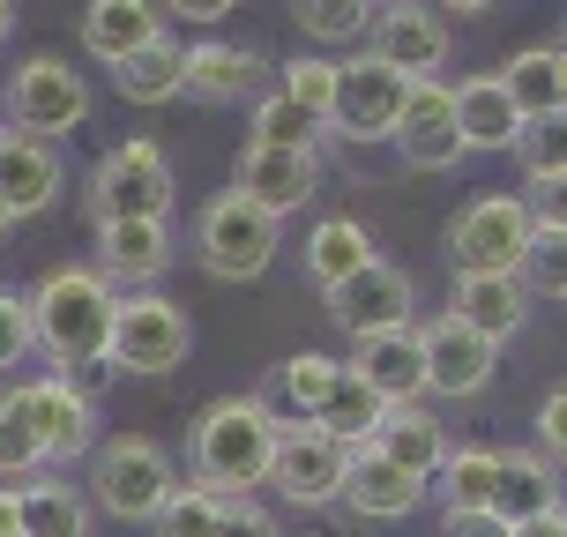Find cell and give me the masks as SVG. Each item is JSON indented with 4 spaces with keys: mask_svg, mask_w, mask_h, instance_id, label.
I'll return each mask as SVG.
<instances>
[{
    "mask_svg": "<svg viewBox=\"0 0 567 537\" xmlns=\"http://www.w3.org/2000/svg\"><path fill=\"white\" fill-rule=\"evenodd\" d=\"M508 537H567V508H545V515H530V523H515Z\"/></svg>",
    "mask_w": 567,
    "mask_h": 537,
    "instance_id": "obj_47",
    "label": "cell"
},
{
    "mask_svg": "<svg viewBox=\"0 0 567 537\" xmlns=\"http://www.w3.org/2000/svg\"><path fill=\"white\" fill-rule=\"evenodd\" d=\"M8 231H16V209H8V202H0V239H8Z\"/></svg>",
    "mask_w": 567,
    "mask_h": 537,
    "instance_id": "obj_51",
    "label": "cell"
},
{
    "mask_svg": "<svg viewBox=\"0 0 567 537\" xmlns=\"http://www.w3.org/2000/svg\"><path fill=\"white\" fill-rule=\"evenodd\" d=\"M217 537H284L277 515L261 508V500H225V515H217Z\"/></svg>",
    "mask_w": 567,
    "mask_h": 537,
    "instance_id": "obj_44",
    "label": "cell"
},
{
    "mask_svg": "<svg viewBox=\"0 0 567 537\" xmlns=\"http://www.w3.org/2000/svg\"><path fill=\"white\" fill-rule=\"evenodd\" d=\"M403 97H411V83H403L396 68H381L373 53L337 60V105H329V135H343L351 149L389 142V135H396V120H403Z\"/></svg>",
    "mask_w": 567,
    "mask_h": 537,
    "instance_id": "obj_9",
    "label": "cell"
},
{
    "mask_svg": "<svg viewBox=\"0 0 567 537\" xmlns=\"http://www.w3.org/2000/svg\"><path fill=\"white\" fill-rule=\"evenodd\" d=\"M367 448H381L396 471H411L419 485H433V471H441V455H449V425L433 419L425 403H396V411H381V425H373Z\"/></svg>",
    "mask_w": 567,
    "mask_h": 537,
    "instance_id": "obj_25",
    "label": "cell"
},
{
    "mask_svg": "<svg viewBox=\"0 0 567 537\" xmlns=\"http://www.w3.org/2000/svg\"><path fill=\"white\" fill-rule=\"evenodd\" d=\"M337 373H343V359H329V351H291V359L269 373L261 403L277 411V425H313V411L337 389Z\"/></svg>",
    "mask_w": 567,
    "mask_h": 537,
    "instance_id": "obj_28",
    "label": "cell"
},
{
    "mask_svg": "<svg viewBox=\"0 0 567 537\" xmlns=\"http://www.w3.org/2000/svg\"><path fill=\"white\" fill-rule=\"evenodd\" d=\"M269 90H277V97H291V105H299L313 127H329V105H337V60H329V53H299V60H284Z\"/></svg>",
    "mask_w": 567,
    "mask_h": 537,
    "instance_id": "obj_33",
    "label": "cell"
},
{
    "mask_svg": "<svg viewBox=\"0 0 567 537\" xmlns=\"http://www.w3.org/2000/svg\"><path fill=\"white\" fill-rule=\"evenodd\" d=\"M45 471V455H38V433L23 419V396L0 381V485H23Z\"/></svg>",
    "mask_w": 567,
    "mask_h": 537,
    "instance_id": "obj_36",
    "label": "cell"
},
{
    "mask_svg": "<svg viewBox=\"0 0 567 537\" xmlns=\"http://www.w3.org/2000/svg\"><path fill=\"white\" fill-rule=\"evenodd\" d=\"M343 463H351V448H343L337 433H321V425H284L269 485H277L284 508L321 515V508H337V493H343Z\"/></svg>",
    "mask_w": 567,
    "mask_h": 537,
    "instance_id": "obj_10",
    "label": "cell"
},
{
    "mask_svg": "<svg viewBox=\"0 0 567 537\" xmlns=\"http://www.w3.org/2000/svg\"><path fill=\"white\" fill-rule=\"evenodd\" d=\"M239 0H157V16H179V23H195V30H209V23H225Z\"/></svg>",
    "mask_w": 567,
    "mask_h": 537,
    "instance_id": "obj_45",
    "label": "cell"
},
{
    "mask_svg": "<svg viewBox=\"0 0 567 537\" xmlns=\"http://www.w3.org/2000/svg\"><path fill=\"white\" fill-rule=\"evenodd\" d=\"M60 187H68V165H60V142H30V135H0V202L16 209V225L53 209Z\"/></svg>",
    "mask_w": 567,
    "mask_h": 537,
    "instance_id": "obj_21",
    "label": "cell"
},
{
    "mask_svg": "<svg viewBox=\"0 0 567 537\" xmlns=\"http://www.w3.org/2000/svg\"><path fill=\"white\" fill-rule=\"evenodd\" d=\"M16 396H23V419H30V433H38L45 471H60V463H83V455L105 441V433H97V403H90L83 389H68L60 373H45V381H23Z\"/></svg>",
    "mask_w": 567,
    "mask_h": 537,
    "instance_id": "obj_14",
    "label": "cell"
},
{
    "mask_svg": "<svg viewBox=\"0 0 567 537\" xmlns=\"http://www.w3.org/2000/svg\"><path fill=\"white\" fill-rule=\"evenodd\" d=\"M16 500H23V537H90V500L83 485H68L60 471H38V478L16 485Z\"/></svg>",
    "mask_w": 567,
    "mask_h": 537,
    "instance_id": "obj_29",
    "label": "cell"
},
{
    "mask_svg": "<svg viewBox=\"0 0 567 537\" xmlns=\"http://www.w3.org/2000/svg\"><path fill=\"white\" fill-rule=\"evenodd\" d=\"M329 321H337L351 343L359 337H389V329H411V321H419V283H411V269H396V261L373 255L351 283L329 291Z\"/></svg>",
    "mask_w": 567,
    "mask_h": 537,
    "instance_id": "obj_12",
    "label": "cell"
},
{
    "mask_svg": "<svg viewBox=\"0 0 567 537\" xmlns=\"http://www.w3.org/2000/svg\"><path fill=\"white\" fill-rule=\"evenodd\" d=\"M261 90H269V60L255 45L202 38L179 53V97H195V105H255Z\"/></svg>",
    "mask_w": 567,
    "mask_h": 537,
    "instance_id": "obj_16",
    "label": "cell"
},
{
    "mask_svg": "<svg viewBox=\"0 0 567 537\" xmlns=\"http://www.w3.org/2000/svg\"><path fill=\"white\" fill-rule=\"evenodd\" d=\"M313 537H343V530H313Z\"/></svg>",
    "mask_w": 567,
    "mask_h": 537,
    "instance_id": "obj_53",
    "label": "cell"
},
{
    "mask_svg": "<svg viewBox=\"0 0 567 537\" xmlns=\"http://www.w3.org/2000/svg\"><path fill=\"white\" fill-rule=\"evenodd\" d=\"M277 433L284 425L261 396H217L187 425V485H202L209 500H255L277 463Z\"/></svg>",
    "mask_w": 567,
    "mask_h": 537,
    "instance_id": "obj_1",
    "label": "cell"
},
{
    "mask_svg": "<svg viewBox=\"0 0 567 537\" xmlns=\"http://www.w3.org/2000/svg\"><path fill=\"white\" fill-rule=\"evenodd\" d=\"M396 157L411 172H455L471 149H463V135H455V97L449 83H411V97H403V120H396Z\"/></svg>",
    "mask_w": 567,
    "mask_h": 537,
    "instance_id": "obj_18",
    "label": "cell"
},
{
    "mask_svg": "<svg viewBox=\"0 0 567 537\" xmlns=\"http://www.w3.org/2000/svg\"><path fill=\"white\" fill-rule=\"evenodd\" d=\"M433 8H449V16H493L501 0H433Z\"/></svg>",
    "mask_w": 567,
    "mask_h": 537,
    "instance_id": "obj_49",
    "label": "cell"
},
{
    "mask_svg": "<svg viewBox=\"0 0 567 537\" xmlns=\"http://www.w3.org/2000/svg\"><path fill=\"white\" fill-rule=\"evenodd\" d=\"M441 537H508V523L493 508H471V515H441Z\"/></svg>",
    "mask_w": 567,
    "mask_h": 537,
    "instance_id": "obj_46",
    "label": "cell"
},
{
    "mask_svg": "<svg viewBox=\"0 0 567 537\" xmlns=\"http://www.w3.org/2000/svg\"><path fill=\"white\" fill-rule=\"evenodd\" d=\"M172 493H179V471H172V455L150 433H113V441L90 448V485H83L90 515L157 523V508H165Z\"/></svg>",
    "mask_w": 567,
    "mask_h": 537,
    "instance_id": "obj_3",
    "label": "cell"
},
{
    "mask_svg": "<svg viewBox=\"0 0 567 537\" xmlns=\"http://www.w3.org/2000/svg\"><path fill=\"white\" fill-rule=\"evenodd\" d=\"M313 425H321V433H337L343 448H367L373 425H381V403H373L351 373H337V389H329V403L313 411Z\"/></svg>",
    "mask_w": 567,
    "mask_h": 537,
    "instance_id": "obj_35",
    "label": "cell"
},
{
    "mask_svg": "<svg viewBox=\"0 0 567 537\" xmlns=\"http://www.w3.org/2000/svg\"><path fill=\"white\" fill-rule=\"evenodd\" d=\"M501 90L515 97V113H523V120L567 113V53H560V45H523V53H508Z\"/></svg>",
    "mask_w": 567,
    "mask_h": 537,
    "instance_id": "obj_30",
    "label": "cell"
},
{
    "mask_svg": "<svg viewBox=\"0 0 567 537\" xmlns=\"http://www.w3.org/2000/svg\"><path fill=\"white\" fill-rule=\"evenodd\" d=\"M313 127L291 97H277V90H261L255 97V113H247V142H261V149H313Z\"/></svg>",
    "mask_w": 567,
    "mask_h": 537,
    "instance_id": "obj_37",
    "label": "cell"
},
{
    "mask_svg": "<svg viewBox=\"0 0 567 537\" xmlns=\"http://www.w3.org/2000/svg\"><path fill=\"white\" fill-rule=\"evenodd\" d=\"M179 179H172V157L157 149L150 135L135 142H113L83 179V202H90V225H113V217H165Z\"/></svg>",
    "mask_w": 567,
    "mask_h": 537,
    "instance_id": "obj_8",
    "label": "cell"
},
{
    "mask_svg": "<svg viewBox=\"0 0 567 537\" xmlns=\"http://www.w3.org/2000/svg\"><path fill=\"white\" fill-rule=\"evenodd\" d=\"M419 359H425V389L449 396V403H463V396H478L485 381H493L501 343H485L471 321H455V313L441 307V313H425V321H419Z\"/></svg>",
    "mask_w": 567,
    "mask_h": 537,
    "instance_id": "obj_13",
    "label": "cell"
},
{
    "mask_svg": "<svg viewBox=\"0 0 567 537\" xmlns=\"http://www.w3.org/2000/svg\"><path fill=\"white\" fill-rule=\"evenodd\" d=\"M538 455L553 471H567V373L538 396Z\"/></svg>",
    "mask_w": 567,
    "mask_h": 537,
    "instance_id": "obj_42",
    "label": "cell"
},
{
    "mask_svg": "<svg viewBox=\"0 0 567 537\" xmlns=\"http://www.w3.org/2000/svg\"><path fill=\"white\" fill-rule=\"evenodd\" d=\"M367 53L381 68H396L403 83H441L449 68V23L441 8H419V0H381L367 30Z\"/></svg>",
    "mask_w": 567,
    "mask_h": 537,
    "instance_id": "obj_11",
    "label": "cell"
},
{
    "mask_svg": "<svg viewBox=\"0 0 567 537\" xmlns=\"http://www.w3.org/2000/svg\"><path fill=\"white\" fill-rule=\"evenodd\" d=\"M530 239H538V231H530L523 195H471L449 217V231H441L455 277H515L523 255H530Z\"/></svg>",
    "mask_w": 567,
    "mask_h": 537,
    "instance_id": "obj_6",
    "label": "cell"
},
{
    "mask_svg": "<svg viewBox=\"0 0 567 537\" xmlns=\"http://www.w3.org/2000/svg\"><path fill=\"white\" fill-rule=\"evenodd\" d=\"M0 135H8V127H0Z\"/></svg>",
    "mask_w": 567,
    "mask_h": 537,
    "instance_id": "obj_54",
    "label": "cell"
},
{
    "mask_svg": "<svg viewBox=\"0 0 567 537\" xmlns=\"http://www.w3.org/2000/svg\"><path fill=\"white\" fill-rule=\"evenodd\" d=\"M8 30H16V0H0V45H8Z\"/></svg>",
    "mask_w": 567,
    "mask_h": 537,
    "instance_id": "obj_50",
    "label": "cell"
},
{
    "mask_svg": "<svg viewBox=\"0 0 567 537\" xmlns=\"http://www.w3.org/2000/svg\"><path fill=\"white\" fill-rule=\"evenodd\" d=\"M560 53H567V16H560Z\"/></svg>",
    "mask_w": 567,
    "mask_h": 537,
    "instance_id": "obj_52",
    "label": "cell"
},
{
    "mask_svg": "<svg viewBox=\"0 0 567 537\" xmlns=\"http://www.w3.org/2000/svg\"><path fill=\"white\" fill-rule=\"evenodd\" d=\"M545 508H567L560 500V471L545 463L538 448H501V478H493V515L501 523H530V515H545Z\"/></svg>",
    "mask_w": 567,
    "mask_h": 537,
    "instance_id": "obj_27",
    "label": "cell"
},
{
    "mask_svg": "<svg viewBox=\"0 0 567 537\" xmlns=\"http://www.w3.org/2000/svg\"><path fill=\"white\" fill-rule=\"evenodd\" d=\"M23 299H30V337H38V351H45L60 373L105 366V337H113L120 291L97 277L90 261H60V269H45Z\"/></svg>",
    "mask_w": 567,
    "mask_h": 537,
    "instance_id": "obj_2",
    "label": "cell"
},
{
    "mask_svg": "<svg viewBox=\"0 0 567 537\" xmlns=\"http://www.w3.org/2000/svg\"><path fill=\"white\" fill-rule=\"evenodd\" d=\"M0 537H23V500H16V485H0Z\"/></svg>",
    "mask_w": 567,
    "mask_h": 537,
    "instance_id": "obj_48",
    "label": "cell"
},
{
    "mask_svg": "<svg viewBox=\"0 0 567 537\" xmlns=\"http://www.w3.org/2000/svg\"><path fill=\"white\" fill-rule=\"evenodd\" d=\"M343 373L367 389L381 411H396V403H419L425 396V359H419V321L411 329H389V337H359L351 343V359Z\"/></svg>",
    "mask_w": 567,
    "mask_h": 537,
    "instance_id": "obj_19",
    "label": "cell"
},
{
    "mask_svg": "<svg viewBox=\"0 0 567 537\" xmlns=\"http://www.w3.org/2000/svg\"><path fill=\"white\" fill-rule=\"evenodd\" d=\"M231 195L255 202L261 217H299L313 195H321V149H261L247 142L239 149V172H231Z\"/></svg>",
    "mask_w": 567,
    "mask_h": 537,
    "instance_id": "obj_15",
    "label": "cell"
},
{
    "mask_svg": "<svg viewBox=\"0 0 567 537\" xmlns=\"http://www.w3.org/2000/svg\"><path fill=\"white\" fill-rule=\"evenodd\" d=\"M515 277H523V291H530V299H553V307H567V231H538Z\"/></svg>",
    "mask_w": 567,
    "mask_h": 537,
    "instance_id": "obj_38",
    "label": "cell"
},
{
    "mask_svg": "<svg viewBox=\"0 0 567 537\" xmlns=\"http://www.w3.org/2000/svg\"><path fill=\"white\" fill-rule=\"evenodd\" d=\"M515 157H523V179H553V172H567V113L523 120V142H515Z\"/></svg>",
    "mask_w": 567,
    "mask_h": 537,
    "instance_id": "obj_39",
    "label": "cell"
},
{
    "mask_svg": "<svg viewBox=\"0 0 567 537\" xmlns=\"http://www.w3.org/2000/svg\"><path fill=\"white\" fill-rule=\"evenodd\" d=\"M277 217H261L255 202H239L225 187V195H209L202 202V217H195V261H202V277H217V283H255L269 277V261H277Z\"/></svg>",
    "mask_w": 567,
    "mask_h": 537,
    "instance_id": "obj_7",
    "label": "cell"
},
{
    "mask_svg": "<svg viewBox=\"0 0 567 537\" xmlns=\"http://www.w3.org/2000/svg\"><path fill=\"white\" fill-rule=\"evenodd\" d=\"M30 351H38V337H30V299L0 283V381H8V373L23 366Z\"/></svg>",
    "mask_w": 567,
    "mask_h": 537,
    "instance_id": "obj_41",
    "label": "cell"
},
{
    "mask_svg": "<svg viewBox=\"0 0 567 537\" xmlns=\"http://www.w3.org/2000/svg\"><path fill=\"white\" fill-rule=\"evenodd\" d=\"M0 113H8V135H30V142H68L75 127H90L97 97H90L83 68H68L60 53H30L8 90H0Z\"/></svg>",
    "mask_w": 567,
    "mask_h": 537,
    "instance_id": "obj_4",
    "label": "cell"
},
{
    "mask_svg": "<svg viewBox=\"0 0 567 537\" xmlns=\"http://www.w3.org/2000/svg\"><path fill=\"white\" fill-rule=\"evenodd\" d=\"M217 515H225V500H209L202 485H179L165 508H157L150 530H157V537H217Z\"/></svg>",
    "mask_w": 567,
    "mask_h": 537,
    "instance_id": "obj_40",
    "label": "cell"
},
{
    "mask_svg": "<svg viewBox=\"0 0 567 537\" xmlns=\"http://www.w3.org/2000/svg\"><path fill=\"white\" fill-rule=\"evenodd\" d=\"M367 261H373V231L359 225V217H321V225L307 231V247H299V269H307V283L321 299H329L337 283H351Z\"/></svg>",
    "mask_w": 567,
    "mask_h": 537,
    "instance_id": "obj_26",
    "label": "cell"
},
{
    "mask_svg": "<svg viewBox=\"0 0 567 537\" xmlns=\"http://www.w3.org/2000/svg\"><path fill=\"white\" fill-rule=\"evenodd\" d=\"M165 38V16H157V0H83V53L120 68L127 53L142 45H157Z\"/></svg>",
    "mask_w": 567,
    "mask_h": 537,
    "instance_id": "obj_24",
    "label": "cell"
},
{
    "mask_svg": "<svg viewBox=\"0 0 567 537\" xmlns=\"http://www.w3.org/2000/svg\"><path fill=\"white\" fill-rule=\"evenodd\" d=\"M187 351H195V321H187L179 299H165V291H120L113 337H105V366L157 381V373L187 366Z\"/></svg>",
    "mask_w": 567,
    "mask_h": 537,
    "instance_id": "obj_5",
    "label": "cell"
},
{
    "mask_svg": "<svg viewBox=\"0 0 567 537\" xmlns=\"http://www.w3.org/2000/svg\"><path fill=\"white\" fill-rule=\"evenodd\" d=\"M523 209H530V231H567V172L523 179Z\"/></svg>",
    "mask_w": 567,
    "mask_h": 537,
    "instance_id": "obj_43",
    "label": "cell"
},
{
    "mask_svg": "<svg viewBox=\"0 0 567 537\" xmlns=\"http://www.w3.org/2000/svg\"><path fill=\"white\" fill-rule=\"evenodd\" d=\"M373 8L381 0H291V23L307 30L313 45H359L373 30Z\"/></svg>",
    "mask_w": 567,
    "mask_h": 537,
    "instance_id": "obj_34",
    "label": "cell"
},
{
    "mask_svg": "<svg viewBox=\"0 0 567 537\" xmlns=\"http://www.w3.org/2000/svg\"><path fill=\"white\" fill-rule=\"evenodd\" d=\"M113 90L127 105H172L179 97V38H157V45H142L113 68Z\"/></svg>",
    "mask_w": 567,
    "mask_h": 537,
    "instance_id": "obj_31",
    "label": "cell"
},
{
    "mask_svg": "<svg viewBox=\"0 0 567 537\" xmlns=\"http://www.w3.org/2000/svg\"><path fill=\"white\" fill-rule=\"evenodd\" d=\"M97 231V277L113 291H150V283L172 269V225L165 217H113V225H90Z\"/></svg>",
    "mask_w": 567,
    "mask_h": 537,
    "instance_id": "obj_17",
    "label": "cell"
},
{
    "mask_svg": "<svg viewBox=\"0 0 567 537\" xmlns=\"http://www.w3.org/2000/svg\"><path fill=\"white\" fill-rule=\"evenodd\" d=\"M530 291H523V277H455L449 283V313L455 321H471L485 343H515L523 337V321H530Z\"/></svg>",
    "mask_w": 567,
    "mask_h": 537,
    "instance_id": "obj_23",
    "label": "cell"
},
{
    "mask_svg": "<svg viewBox=\"0 0 567 537\" xmlns=\"http://www.w3.org/2000/svg\"><path fill=\"white\" fill-rule=\"evenodd\" d=\"M433 485H419L411 471H396L381 448H351V463H343V508L359 515V523H403V515L419 508Z\"/></svg>",
    "mask_w": 567,
    "mask_h": 537,
    "instance_id": "obj_20",
    "label": "cell"
},
{
    "mask_svg": "<svg viewBox=\"0 0 567 537\" xmlns=\"http://www.w3.org/2000/svg\"><path fill=\"white\" fill-rule=\"evenodd\" d=\"M493 478H501V448H455V441H449V455H441V471H433L449 515L493 508Z\"/></svg>",
    "mask_w": 567,
    "mask_h": 537,
    "instance_id": "obj_32",
    "label": "cell"
},
{
    "mask_svg": "<svg viewBox=\"0 0 567 537\" xmlns=\"http://www.w3.org/2000/svg\"><path fill=\"white\" fill-rule=\"evenodd\" d=\"M449 97H455V135H463V149L501 157V149L523 142V113H515V97L501 90V75H463V83H449Z\"/></svg>",
    "mask_w": 567,
    "mask_h": 537,
    "instance_id": "obj_22",
    "label": "cell"
}]
</instances>
